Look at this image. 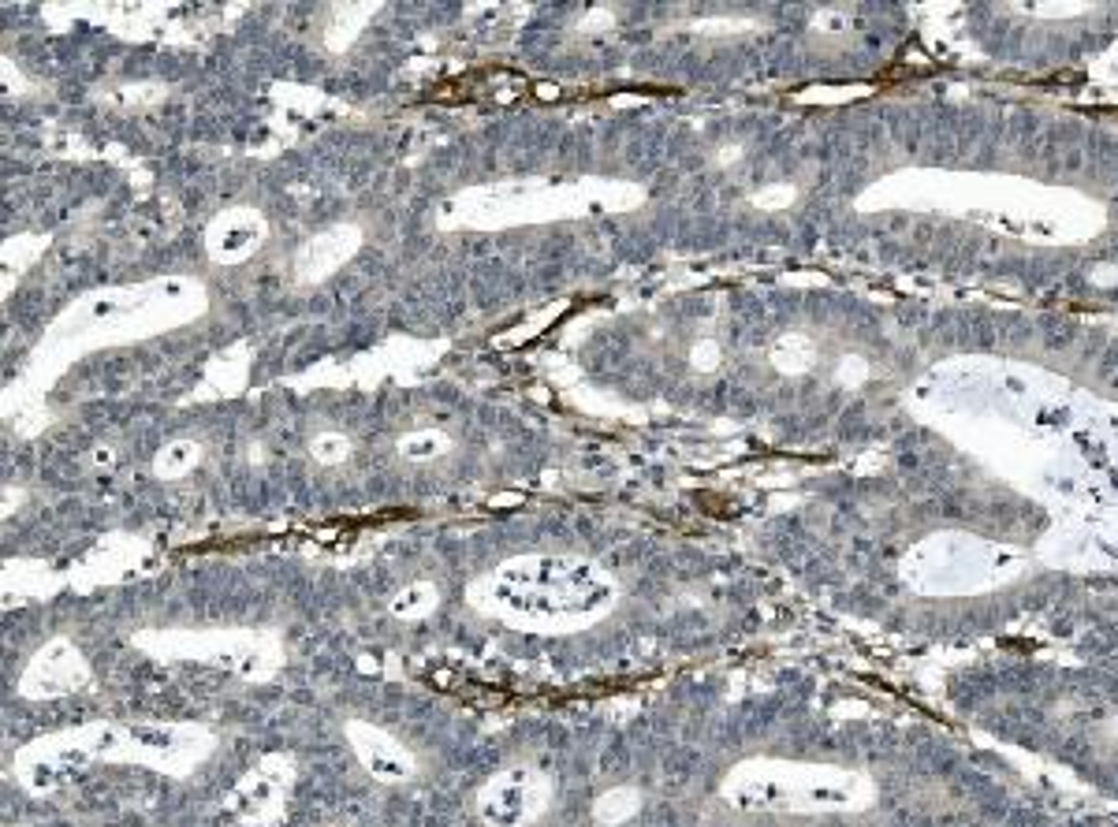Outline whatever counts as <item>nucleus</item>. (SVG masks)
I'll return each mask as SVG.
<instances>
[{"mask_svg":"<svg viewBox=\"0 0 1118 827\" xmlns=\"http://www.w3.org/2000/svg\"><path fill=\"white\" fill-rule=\"evenodd\" d=\"M686 358H690V369H697V373H712V369H720L723 351H720V343H716V339L701 336L686 347Z\"/></svg>","mask_w":1118,"mask_h":827,"instance_id":"obj_8","label":"nucleus"},{"mask_svg":"<svg viewBox=\"0 0 1118 827\" xmlns=\"http://www.w3.org/2000/svg\"><path fill=\"white\" fill-rule=\"evenodd\" d=\"M451 451V436L444 429H414L399 436V455L410 462H429Z\"/></svg>","mask_w":1118,"mask_h":827,"instance_id":"obj_4","label":"nucleus"},{"mask_svg":"<svg viewBox=\"0 0 1118 827\" xmlns=\"http://www.w3.org/2000/svg\"><path fill=\"white\" fill-rule=\"evenodd\" d=\"M310 455H314L317 466H340L351 455V440L336 429H321V433L310 436Z\"/></svg>","mask_w":1118,"mask_h":827,"instance_id":"obj_6","label":"nucleus"},{"mask_svg":"<svg viewBox=\"0 0 1118 827\" xmlns=\"http://www.w3.org/2000/svg\"><path fill=\"white\" fill-rule=\"evenodd\" d=\"M433 604H437V589H433V585H410V589H403V597L396 600V615H403V619H422Z\"/></svg>","mask_w":1118,"mask_h":827,"instance_id":"obj_7","label":"nucleus"},{"mask_svg":"<svg viewBox=\"0 0 1118 827\" xmlns=\"http://www.w3.org/2000/svg\"><path fill=\"white\" fill-rule=\"evenodd\" d=\"M205 448L202 440H194V436H179V440H168L161 451H157V459H153V470L161 477H168V481H176V477H187L202 462Z\"/></svg>","mask_w":1118,"mask_h":827,"instance_id":"obj_3","label":"nucleus"},{"mask_svg":"<svg viewBox=\"0 0 1118 827\" xmlns=\"http://www.w3.org/2000/svg\"><path fill=\"white\" fill-rule=\"evenodd\" d=\"M265 235H269V224H265L258 209L235 205V209H224L205 228V250H209V258L217 261V265H239L250 254H258Z\"/></svg>","mask_w":1118,"mask_h":827,"instance_id":"obj_1","label":"nucleus"},{"mask_svg":"<svg viewBox=\"0 0 1118 827\" xmlns=\"http://www.w3.org/2000/svg\"><path fill=\"white\" fill-rule=\"evenodd\" d=\"M355 228H332V231H321L317 239H310V243L302 246L299 254V276L302 280H321V276H328V272L336 269L351 250H355Z\"/></svg>","mask_w":1118,"mask_h":827,"instance_id":"obj_2","label":"nucleus"},{"mask_svg":"<svg viewBox=\"0 0 1118 827\" xmlns=\"http://www.w3.org/2000/svg\"><path fill=\"white\" fill-rule=\"evenodd\" d=\"M772 358H776V366L783 369V373H802V369H809V362H813V343L805 336H798V332H791V336H783L772 347Z\"/></svg>","mask_w":1118,"mask_h":827,"instance_id":"obj_5","label":"nucleus"}]
</instances>
